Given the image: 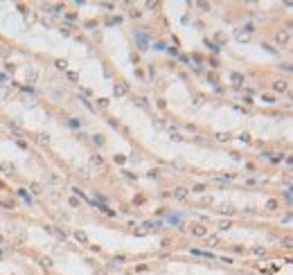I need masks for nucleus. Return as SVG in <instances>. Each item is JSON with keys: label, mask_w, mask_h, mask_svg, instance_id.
<instances>
[{"label": "nucleus", "mask_w": 293, "mask_h": 275, "mask_svg": "<svg viewBox=\"0 0 293 275\" xmlns=\"http://www.w3.org/2000/svg\"><path fill=\"white\" fill-rule=\"evenodd\" d=\"M205 45H207V47H210V50H212V52H216V50H219V47H216V45H214V43H210V41H207V43H205Z\"/></svg>", "instance_id": "obj_34"}, {"label": "nucleus", "mask_w": 293, "mask_h": 275, "mask_svg": "<svg viewBox=\"0 0 293 275\" xmlns=\"http://www.w3.org/2000/svg\"><path fill=\"white\" fill-rule=\"evenodd\" d=\"M140 16H142V11H138V9L131 11V18H140Z\"/></svg>", "instance_id": "obj_30"}, {"label": "nucleus", "mask_w": 293, "mask_h": 275, "mask_svg": "<svg viewBox=\"0 0 293 275\" xmlns=\"http://www.w3.org/2000/svg\"><path fill=\"white\" fill-rule=\"evenodd\" d=\"M250 34H252V27H244V30H237L235 32V38L239 43H248V41H250Z\"/></svg>", "instance_id": "obj_1"}, {"label": "nucleus", "mask_w": 293, "mask_h": 275, "mask_svg": "<svg viewBox=\"0 0 293 275\" xmlns=\"http://www.w3.org/2000/svg\"><path fill=\"white\" fill-rule=\"evenodd\" d=\"M135 41H138V45L144 50V47H147V41H149V36L144 34V32H135Z\"/></svg>", "instance_id": "obj_5"}, {"label": "nucleus", "mask_w": 293, "mask_h": 275, "mask_svg": "<svg viewBox=\"0 0 293 275\" xmlns=\"http://www.w3.org/2000/svg\"><path fill=\"white\" fill-rule=\"evenodd\" d=\"M25 21H27V23H30V25H32V23L36 21V14H27V16H25Z\"/></svg>", "instance_id": "obj_24"}, {"label": "nucleus", "mask_w": 293, "mask_h": 275, "mask_svg": "<svg viewBox=\"0 0 293 275\" xmlns=\"http://www.w3.org/2000/svg\"><path fill=\"white\" fill-rule=\"evenodd\" d=\"M289 38H291V34H289V30H280L278 34H275V41L280 43V45H286Z\"/></svg>", "instance_id": "obj_2"}, {"label": "nucleus", "mask_w": 293, "mask_h": 275, "mask_svg": "<svg viewBox=\"0 0 293 275\" xmlns=\"http://www.w3.org/2000/svg\"><path fill=\"white\" fill-rule=\"evenodd\" d=\"M262 102H264V104H273V102H275V97H271V95H264V97H262Z\"/></svg>", "instance_id": "obj_21"}, {"label": "nucleus", "mask_w": 293, "mask_h": 275, "mask_svg": "<svg viewBox=\"0 0 293 275\" xmlns=\"http://www.w3.org/2000/svg\"><path fill=\"white\" fill-rule=\"evenodd\" d=\"M239 140H241V142H250V135H248V133H241V135H239Z\"/></svg>", "instance_id": "obj_25"}, {"label": "nucleus", "mask_w": 293, "mask_h": 275, "mask_svg": "<svg viewBox=\"0 0 293 275\" xmlns=\"http://www.w3.org/2000/svg\"><path fill=\"white\" fill-rule=\"evenodd\" d=\"M230 133H219V135H216V140H219V142H228V140H230Z\"/></svg>", "instance_id": "obj_15"}, {"label": "nucleus", "mask_w": 293, "mask_h": 275, "mask_svg": "<svg viewBox=\"0 0 293 275\" xmlns=\"http://www.w3.org/2000/svg\"><path fill=\"white\" fill-rule=\"evenodd\" d=\"M219 212L221 214H235V208H232L230 203H221L219 205Z\"/></svg>", "instance_id": "obj_8"}, {"label": "nucleus", "mask_w": 293, "mask_h": 275, "mask_svg": "<svg viewBox=\"0 0 293 275\" xmlns=\"http://www.w3.org/2000/svg\"><path fill=\"white\" fill-rule=\"evenodd\" d=\"M93 140H95V144H99V147L104 144V138L102 135H93Z\"/></svg>", "instance_id": "obj_23"}, {"label": "nucleus", "mask_w": 293, "mask_h": 275, "mask_svg": "<svg viewBox=\"0 0 293 275\" xmlns=\"http://www.w3.org/2000/svg\"><path fill=\"white\" fill-rule=\"evenodd\" d=\"M286 88H289V84L284 81V79H280V81H275V84H273V90H275V92H284Z\"/></svg>", "instance_id": "obj_6"}, {"label": "nucleus", "mask_w": 293, "mask_h": 275, "mask_svg": "<svg viewBox=\"0 0 293 275\" xmlns=\"http://www.w3.org/2000/svg\"><path fill=\"white\" fill-rule=\"evenodd\" d=\"M219 228H221V230H228V228H230V221H221V225H219Z\"/></svg>", "instance_id": "obj_31"}, {"label": "nucleus", "mask_w": 293, "mask_h": 275, "mask_svg": "<svg viewBox=\"0 0 293 275\" xmlns=\"http://www.w3.org/2000/svg\"><path fill=\"white\" fill-rule=\"evenodd\" d=\"M115 163H117V165H122V163H126V158H124V156H120V153H117V156H115Z\"/></svg>", "instance_id": "obj_28"}, {"label": "nucleus", "mask_w": 293, "mask_h": 275, "mask_svg": "<svg viewBox=\"0 0 293 275\" xmlns=\"http://www.w3.org/2000/svg\"><path fill=\"white\" fill-rule=\"evenodd\" d=\"M252 253H255V255H266V248H262V246H255V248H252Z\"/></svg>", "instance_id": "obj_18"}, {"label": "nucleus", "mask_w": 293, "mask_h": 275, "mask_svg": "<svg viewBox=\"0 0 293 275\" xmlns=\"http://www.w3.org/2000/svg\"><path fill=\"white\" fill-rule=\"evenodd\" d=\"M68 79H70V81H77L79 77H77V72H68Z\"/></svg>", "instance_id": "obj_29"}, {"label": "nucleus", "mask_w": 293, "mask_h": 275, "mask_svg": "<svg viewBox=\"0 0 293 275\" xmlns=\"http://www.w3.org/2000/svg\"><path fill=\"white\" fill-rule=\"evenodd\" d=\"M7 97H9V88H7V86H0V102H5Z\"/></svg>", "instance_id": "obj_11"}, {"label": "nucleus", "mask_w": 293, "mask_h": 275, "mask_svg": "<svg viewBox=\"0 0 293 275\" xmlns=\"http://www.w3.org/2000/svg\"><path fill=\"white\" fill-rule=\"evenodd\" d=\"M230 81L235 84V86H239V84H244V75H239V72H230Z\"/></svg>", "instance_id": "obj_9"}, {"label": "nucleus", "mask_w": 293, "mask_h": 275, "mask_svg": "<svg viewBox=\"0 0 293 275\" xmlns=\"http://www.w3.org/2000/svg\"><path fill=\"white\" fill-rule=\"evenodd\" d=\"M0 239H2V237H0Z\"/></svg>", "instance_id": "obj_35"}, {"label": "nucleus", "mask_w": 293, "mask_h": 275, "mask_svg": "<svg viewBox=\"0 0 293 275\" xmlns=\"http://www.w3.org/2000/svg\"><path fill=\"white\" fill-rule=\"evenodd\" d=\"M266 210H268V212H273V210H278V201H275V199L266 201Z\"/></svg>", "instance_id": "obj_12"}, {"label": "nucleus", "mask_w": 293, "mask_h": 275, "mask_svg": "<svg viewBox=\"0 0 293 275\" xmlns=\"http://www.w3.org/2000/svg\"><path fill=\"white\" fill-rule=\"evenodd\" d=\"M75 237H77V241H81V244H88V237H86V232H77Z\"/></svg>", "instance_id": "obj_16"}, {"label": "nucleus", "mask_w": 293, "mask_h": 275, "mask_svg": "<svg viewBox=\"0 0 293 275\" xmlns=\"http://www.w3.org/2000/svg\"><path fill=\"white\" fill-rule=\"evenodd\" d=\"M135 102H138V104H140V106H142V108H147V99H144V97H138Z\"/></svg>", "instance_id": "obj_26"}, {"label": "nucleus", "mask_w": 293, "mask_h": 275, "mask_svg": "<svg viewBox=\"0 0 293 275\" xmlns=\"http://www.w3.org/2000/svg\"><path fill=\"white\" fill-rule=\"evenodd\" d=\"M219 244V237L216 234H207V246H216Z\"/></svg>", "instance_id": "obj_14"}, {"label": "nucleus", "mask_w": 293, "mask_h": 275, "mask_svg": "<svg viewBox=\"0 0 293 275\" xmlns=\"http://www.w3.org/2000/svg\"><path fill=\"white\" fill-rule=\"evenodd\" d=\"M47 180H50L52 185H61V178H59L57 174H50V176H47Z\"/></svg>", "instance_id": "obj_13"}, {"label": "nucleus", "mask_w": 293, "mask_h": 275, "mask_svg": "<svg viewBox=\"0 0 293 275\" xmlns=\"http://www.w3.org/2000/svg\"><path fill=\"white\" fill-rule=\"evenodd\" d=\"M47 140H50V138H47V135H45V133H41V135H38V142H41V144H45V142H47Z\"/></svg>", "instance_id": "obj_27"}, {"label": "nucleus", "mask_w": 293, "mask_h": 275, "mask_svg": "<svg viewBox=\"0 0 293 275\" xmlns=\"http://www.w3.org/2000/svg\"><path fill=\"white\" fill-rule=\"evenodd\" d=\"M284 246H286V248H291V237H284V241H282Z\"/></svg>", "instance_id": "obj_33"}, {"label": "nucleus", "mask_w": 293, "mask_h": 275, "mask_svg": "<svg viewBox=\"0 0 293 275\" xmlns=\"http://www.w3.org/2000/svg\"><path fill=\"white\" fill-rule=\"evenodd\" d=\"M113 90H115V95H120V97H122V95H126V84H124V81L115 84V88H113Z\"/></svg>", "instance_id": "obj_10"}, {"label": "nucleus", "mask_w": 293, "mask_h": 275, "mask_svg": "<svg viewBox=\"0 0 293 275\" xmlns=\"http://www.w3.org/2000/svg\"><path fill=\"white\" fill-rule=\"evenodd\" d=\"M154 47H156V50H165V43H162V41H156Z\"/></svg>", "instance_id": "obj_32"}, {"label": "nucleus", "mask_w": 293, "mask_h": 275, "mask_svg": "<svg viewBox=\"0 0 293 275\" xmlns=\"http://www.w3.org/2000/svg\"><path fill=\"white\" fill-rule=\"evenodd\" d=\"M192 234H196V237H207V228L203 223H196V225H192Z\"/></svg>", "instance_id": "obj_3"}, {"label": "nucleus", "mask_w": 293, "mask_h": 275, "mask_svg": "<svg viewBox=\"0 0 293 275\" xmlns=\"http://www.w3.org/2000/svg\"><path fill=\"white\" fill-rule=\"evenodd\" d=\"M90 163H93V165H102L104 158H102V156H93V158H90Z\"/></svg>", "instance_id": "obj_20"}, {"label": "nucleus", "mask_w": 293, "mask_h": 275, "mask_svg": "<svg viewBox=\"0 0 293 275\" xmlns=\"http://www.w3.org/2000/svg\"><path fill=\"white\" fill-rule=\"evenodd\" d=\"M41 266H43V268H50V266H52V259H50V257H41Z\"/></svg>", "instance_id": "obj_17"}, {"label": "nucleus", "mask_w": 293, "mask_h": 275, "mask_svg": "<svg viewBox=\"0 0 293 275\" xmlns=\"http://www.w3.org/2000/svg\"><path fill=\"white\" fill-rule=\"evenodd\" d=\"M0 172H5L7 176H11V174L16 172V167H14L11 163H0Z\"/></svg>", "instance_id": "obj_7"}, {"label": "nucleus", "mask_w": 293, "mask_h": 275, "mask_svg": "<svg viewBox=\"0 0 293 275\" xmlns=\"http://www.w3.org/2000/svg\"><path fill=\"white\" fill-rule=\"evenodd\" d=\"M57 68H59V70H66V68H68V63L63 61V59H57Z\"/></svg>", "instance_id": "obj_19"}, {"label": "nucleus", "mask_w": 293, "mask_h": 275, "mask_svg": "<svg viewBox=\"0 0 293 275\" xmlns=\"http://www.w3.org/2000/svg\"><path fill=\"white\" fill-rule=\"evenodd\" d=\"M30 187H32V192H34V194H41V185H36V183H32V185H30Z\"/></svg>", "instance_id": "obj_22"}, {"label": "nucleus", "mask_w": 293, "mask_h": 275, "mask_svg": "<svg viewBox=\"0 0 293 275\" xmlns=\"http://www.w3.org/2000/svg\"><path fill=\"white\" fill-rule=\"evenodd\" d=\"M187 194H190V189H187V187H176V189H174V199L185 201V199H187Z\"/></svg>", "instance_id": "obj_4"}]
</instances>
